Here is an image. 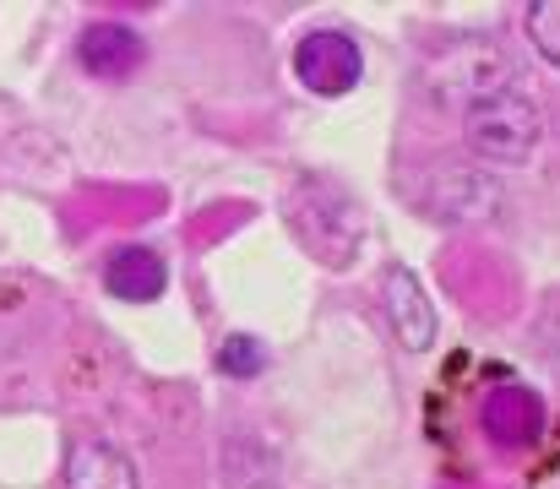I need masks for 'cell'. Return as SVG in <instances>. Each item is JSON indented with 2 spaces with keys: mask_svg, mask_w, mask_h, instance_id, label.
Instances as JSON below:
<instances>
[{
  "mask_svg": "<svg viewBox=\"0 0 560 489\" xmlns=\"http://www.w3.org/2000/svg\"><path fill=\"white\" fill-rule=\"evenodd\" d=\"M424 88L441 109L474 115L479 104L501 98L517 88V60L495 38H457L424 66Z\"/></svg>",
  "mask_w": 560,
  "mask_h": 489,
  "instance_id": "6da1fadb",
  "label": "cell"
},
{
  "mask_svg": "<svg viewBox=\"0 0 560 489\" xmlns=\"http://www.w3.org/2000/svg\"><path fill=\"white\" fill-rule=\"evenodd\" d=\"M539 137H545V120H539V104L523 88H512V93H501V98H490L468 115L474 153H485L495 163H523L539 148Z\"/></svg>",
  "mask_w": 560,
  "mask_h": 489,
  "instance_id": "7a4b0ae2",
  "label": "cell"
},
{
  "mask_svg": "<svg viewBox=\"0 0 560 489\" xmlns=\"http://www.w3.org/2000/svg\"><path fill=\"white\" fill-rule=\"evenodd\" d=\"M294 77L322 93V98H343L354 93V82L365 77V55L360 44L343 33V27H322V33H305L300 49H294Z\"/></svg>",
  "mask_w": 560,
  "mask_h": 489,
  "instance_id": "3957f363",
  "label": "cell"
},
{
  "mask_svg": "<svg viewBox=\"0 0 560 489\" xmlns=\"http://www.w3.org/2000/svg\"><path fill=\"white\" fill-rule=\"evenodd\" d=\"M479 424H485V435H490L495 446L523 452V446H534V441L545 435V397H539L534 386H523V381H506V386H495V392L485 397Z\"/></svg>",
  "mask_w": 560,
  "mask_h": 489,
  "instance_id": "277c9868",
  "label": "cell"
},
{
  "mask_svg": "<svg viewBox=\"0 0 560 489\" xmlns=\"http://www.w3.org/2000/svg\"><path fill=\"white\" fill-rule=\"evenodd\" d=\"M381 305H386V322H392V331H397L402 348L424 353V348L435 342V305H430L419 272L386 267V278H381Z\"/></svg>",
  "mask_w": 560,
  "mask_h": 489,
  "instance_id": "5b68a950",
  "label": "cell"
},
{
  "mask_svg": "<svg viewBox=\"0 0 560 489\" xmlns=\"http://www.w3.org/2000/svg\"><path fill=\"white\" fill-rule=\"evenodd\" d=\"M66 489H142V479H137V463L126 446L88 435L66 457Z\"/></svg>",
  "mask_w": 560,
  "mask_h": 489,
  "instance_id": "8992f818",
  "label": "cell"
},
{
  "mask_svg": "<svg viewBox=\"0 0 560 489\" xmlns=\"http://www.w3.org/2000/svg\"><path fill=\"white\" fill-rule=\"evenodd\" d=\"M77 60H82L93 77L120 82V77H131V71L142 66V38H137L126 22H93V27H82V38H77Z\"/></svg>",
  "mask_w": 560,
  "mask_h": 489,
  "instance_id": "52a82bcc",
  "label": "cell"
},
{
  "mask_svg": "<svg viewBox=\"0 0 560 489\" xmlns=\"http://www.w3.org/2000/svg\"><path fill=\"white\" fill-rule=\"evenodd\" d=\"M104 283H109V294H115V300H126V305H148V300H159V294H164L170 267L159 261V251H148V245H126V251H115V256H109Z\"/></svg>",
  "mask_w": 560,
  "mask_h": 489,
  "instance_id": "ba28073f",
  "label": "cell"
},
{
  "mask_svg": "<svg viewBox=\"0 0 560 489\" xmlns=\"http://www.w3.org/2000/svg\"><path fill=\"white\" fill-rule=\"evenodd\" d=\"M479 185H490L485 174H441V185H435V212L441 218H479V207L468 201V190H479Z\"/></svg>",
  "mask_w": 560,
  "mask_h": 489,
  "instance_id": "9c48e42d",
  "label": "cell"
},
{
  "mask_svg": "<svg viewBox=\"0 0 560 489\" xmlns=\"http://www.w3.org/2000/svg\"><path fill=\"white\" fill-rule=\"evenodd\" d=\"M528 38L550 66H560V0H534L528 5Z\"/></svg>",
  "mask_w": 560,
  "mask_h": 489,
  "instance_id": "30bf717a",
  "label": "cell"
},
{
  "mask_svg": "<svg viewBox=\"0 0 560 489\" xmlns=\"http://www.w3.org/2000/svg\"><path fill=\"white\" fill-rule=\"evenodd\" d=\"M218 364H223V375H234V381H245V375H261V364H267V348L256 342V337H229L223 348H218Z\"/></svg>",
  "mask_w": 560,
  "mask_h": 489,
  "instance_id": "8fae6325",
  "label": "cell"
}]
</instances>
